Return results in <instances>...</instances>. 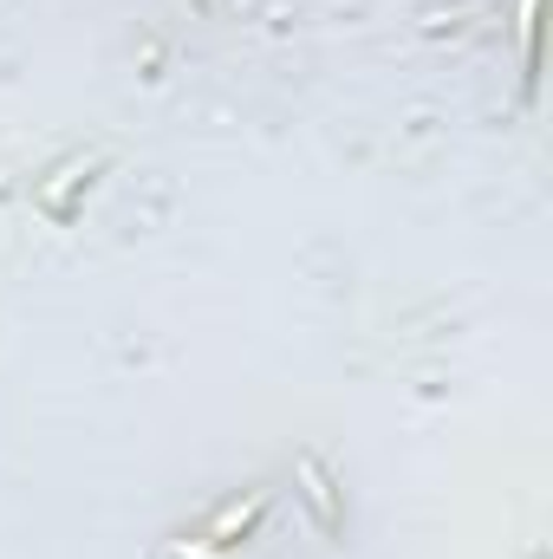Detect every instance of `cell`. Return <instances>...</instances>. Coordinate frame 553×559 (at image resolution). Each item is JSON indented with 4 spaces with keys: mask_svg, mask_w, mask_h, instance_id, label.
<instances>
[{
    "mask_svg": "<svg viewBox=\"0 0 553 559\" xmlns=\"http://www.w3.org/2000/svg\"><path fill=\"white\" fill-rule=\"evenodd\" d=\"M293 481H299L306 508L319 514V527H326V534H339V527H345V514H339V495H332V475H326V462H319V455H299V462H293Z\"/></svg>",
    "mask_w": 553,
    "mask_h": 559,
    "instance_id": "1",
    "label": "cell"
},
{
    "mask_svg": "<svg viewBox=\"0 0 553 559\" xmlns=\"http://www.w3.org/2000/svg\"><path fill=\"white\" fill-rule=\"evenodd\" d=\"M261 508H268V488H255L248 501H228V508L202 527V540H196V547H235V534H248V527L261 521Z\"/></svg>",
    "mask_w": 553,
    "mask_h": 559,
    "instance_id": "2",
    "label": "cell"
},
{
    "mask_svg": "<svg viewBox=\"0 0 553 559\" xmlns=\"http://www.w3.org/2000/svg\"><path fill=\"white\" fill-rule=\"evenodd\" d=\"M92 169H98V163H66V169H59V182H46V189H39V209L66 222V215H72V209H66V195H72L79 182H92Z\"/></svg>",
    "mask_w": 553,
    "mask_h": 559,
    "instance_id": "3",
    "label": "cell"
}]
</instances>
